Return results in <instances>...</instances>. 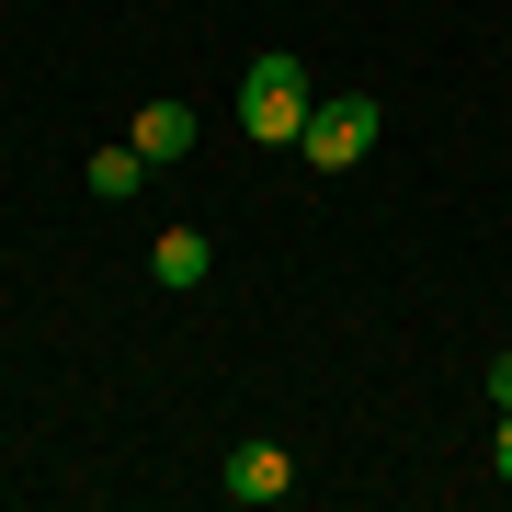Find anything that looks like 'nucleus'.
Segmentation results:
<instances>
[{"label": "nucleus", "instance_id": "f257e3e1", "mask_svg": "<svg viewBox=\"0 0 512 512\" xmlns=\"http://www.w3.org/2000/svg\"><path fill=\"white\" fill-rule=\"evenodd\" d=\"M319 114V92H308V57H251V69H239V126L251 137H274V148H296V126H308Z\"/></svg>", "mask_w": 512, "mask_h": 512}, {"label": "nucleus", "instance_id": "7ed1b4c3", "mask_svg": "<svg viewBox=\"0 0 512 512\" xmlns=\"http://www.w3.org/2000/svg\"><path fill=\"white\" fill-rule=\"evenodd\" d=\"M296 490V456H285V444H239V456H228V501H285Z\"/></svg>", "mask_w": 512, "mask_h": 512}, {"label": "nucleus", "instance_id": "39448f33", "mask_svg": "<svg viewBox=\"0 0 512 512\" xmlns=\"http://www.w3.org/2000/svg\"><path fill=\"white\" fill-rule=\"evenodd\" d=\"M148 274H160V285H205V274H217V239H205V228H160V239H148Z\"/></svg>", "mask_w": 512, "mask_h": 512}, {"label": "nucleus", "instance_id": "0eeeda50", "mask_svg": "<svg viewBox=\"0 0 512 512\" xmlns=\"http://www.w3.org/2000/svg\"><path fill=\"white\" fill-rule=\"evenodd\" d=\"M490 399H501V410H512V353H501V365H490Z\"/></svg>", "mask_w": 512, "mask_h": 512}, {"label": "nucleus", "instance_id": "20e7f679", "mask_svg": "<svg viewBox=\"0 0 512 512\" xmlns=\"http://www.w3.org/2000/svg\"><path fill=\"white\" fill-rule=\"evenodd\" d=\"M126 148H137L148 171H171V160H183V148H194V103H148L137 126H126Z\"/></svg>", "mask_w": 512, "mask_h": 512}, {"label": "nucleus", "instance_id": "f03ea898", "mask_svg": "<svg viewBox=\"0 0 512 512\" xmlns=\"http://www.w3.org/2000/svg\"><path fill=\"white\" fill-rule=\"evenodd\" d=\"M376 137H387V103H376V92H330V103L308 114V126H296L308 171H353V160H365Z\"/></svg>", "mask_w": 512, "mask_h": 512}, {"label": "nucleus", "instance_id": "423d86ee", "mask_svg": "<svg viewBox=\"0 0 512 512\" xmlns=\"http://www.w3.org/2000/svg\"><path fill=\"white\" fill-rule=\"evenodd\" d=\"M148 183V160H137V148H92V194H114V205H126Z\"/></svg>", "mask_w": 512, "mask_h": 512}, {"label": "nucleus", "instance_id": "6e6552de", "mask_svg": "<svg viewBox=\"0 0 512 512\" xmlns=\"http://www.w3.org/2000/svg\"><path fill=\"white\" fill-rule=\"evenodd\" d=\"M490 467H501V478H512V410H501V444H490Z\"/></svg>", "mask_w": 512, "mask_h": 512}]
</instances>
